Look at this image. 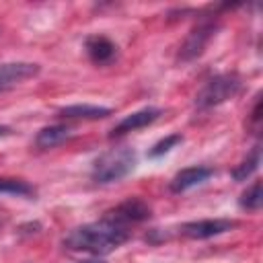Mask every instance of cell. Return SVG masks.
Instances as JSON below:
<instances>
[{"label": "cell", "instance_id": "obj_2", "mask_svg": "<svg viewBox=\"0 0 263 263\" xmlns=\"http://www.w3.org/2000/svg\"><path fill=\"white\" fill-rule=\"evenodd\" d=\"M134 166H136V152L132 148L127 146L111 148L92 162L90 177L95 183L105 185V183H113L127 177L134 171Z\"/></svg>", "mask_w": 263, "mask_h": 263}, {"label": "cell", "instance_id": "obj_5", "mask_svg": "<svg viewBox=\"0 0 263 263\" xmlns=\"http://www.w3.org/2000/svg\"><path fill=\"white\" fill-rule=\"evenodd\" d=\"M103 218L109 220V222H115L119 226H127L132 222H144V220H148L150 218V208L140 197H129V199L121 201L119 205H115L113 210H109Z\"/></svg>", "mask_w": 263, "mask_h": 263}, {"label": "cell", "instance_id": "obj_18", "mask_svg": "<svg viewBox=\"0 0 263 263\" xmlns=\"http://www.w3.org/2000/svg\"><path fill=\"white\" fill-rule=\"evenodd\" d=\"M10 134V127L8 125H0V138H4V136H8Z\"/></svg>", "mask_w": 263, "mask_h": 263}, {"label": "cell", "instance_id": "obj_17", "mask_svg": "<svg viewBox=\"0 0 263 263\" xmlns=\"http://www.w3.org/2000/svg\"><path fill=\"white\" fill-rule=\"evenodd\" d=\"M259 121H261V99L257 97V101H255V105H253V111H251V123L257 127Z\"/></svg>", "mask_w": 263, "mask_h": 263}, {"label": "cell", "instance_id": "obj_14", "mask_svg": "<svg viewBox=\"0 0 263 263\" xmlns=\"http://www.w3.org/2000/svg\"><path fill=\"white\" fill-rule=\"evenodd\" d=\"M0 193L31 197V195H35V189H33V185H29V183H27V181H23V179L0 177Z\"/></svg>", "mask_w": 263, "mask_h": 263}, {"label": "cell", "instance_id": "obj_4", "mask_svg": "<svg viewBox=\"0 0 263 263\" xmlns=\"http://www.w3.org/2000/svg\"><path fill=\"white\" fill-rule=\"evenodd\" d=\"M216 29H218V25L212 18L199 21L189 31V35L185 37V41L181 43V47H179V60L181 62H191V60L199 58L203 53V49L208 47L210 39L216 35Z\"/></svg>", "mask_w": 263, "mask_h": 263}, {"label": "cell", "instance_id": "obj_16", "mask_svg": "<svg viewBox=\"0 0 263 263\" xmlns=\"http://www.w3.org/2000/svg\"><path fill=\"white\" fill-rule=\"evenodd\" d=\"M183 142V136L181 134H171V136H166L164 140H160V142H156L150 150H148V156L150 158H158V156H162V154H166L168 150H173L177 144H181Z\"/></svg>", "mask_w": 263, "mask_h": 263}, {"label": "cell", "instance_id": "obj_6", "mask_svg": "<svg viewBox=\"0 0 263 263\" xmlns=\"http://www.w3.org/2000/svg\"><path fill=\"white\" fill-rule=\"evenodd\" d=\"M236 226L234 220H228V218H208V220H193V222H185L179 232L187 238H212V236H218V234H224L228 230H232Z\"/></svg>", "mask_w": 263, "mask_h": 263}, {"label": "cell", "instance_id": "obj_10", "mask_svg": "<svg viewBox=\"0 0 263 263\" xmlns=\"http://www.w3.org/2000/svg\"><path fill=\"white\" fill-rule=\"evenodd\" d=\"M212 175H214V171L210 166H187V168L179 171L171 179L168 187H171L173 193H181V191H187V189H191V187L208 181Z\"/></svg>", "mask_w": 263, "mask_h": 263}, {"label": "cell", "instance_id": "obj_7", "mask_svg": "<svg viewBox=\"0 0 263 263\" xmlns=\"http://www.w3.org/2000/svg\"><path fill=\"white\" fill-rule=\"evenodd\" d=\"M39 74V66L33 62H8L0 66V92L12 88L14 84H21L23 80H29Z\"/></svg>", "mask_w": 263, "mask_h": 263}, {"label": "cell", "instance_id": "obj_3", "mask_svg": "<svg viewBox=\"0 0 263 263\" xmlns=\"http://www.w3.org/2000/svg\"><path fill=\"white\" fill-rule=\"evenodd\" d=\"M242 88V80L236 74H218L203 82V86L195 95L197 109H210L228 99H234Z\"/></svg>", "mask_w": 263, "mask_h": 263}, {"label": "cell", "instance_id": "obj_19", "mask_svg": "<svg viewBox=\"0 0 263 263\" xmlns=\"http://www.w3.org/2000/svg\"><path fill=\"white\" fill-rule=\"evenodd\" d=\"M80 263H105V261H101V259H86V261H80Z\"/></svg>", "mask_w": 263, "mask_h": 263}, {"label": "cell", "instance_id": "obj_13", "mask_svg": "<svg viewBox=\"0 0 263 263\" xmlns=\"http://www.w3.org/2000/svg\"><path fill=\"white\" fill-rule=\"evenodd\" d=\"M259 162H261V146L257 144V146H253V150L232 168V179L234 181H247L257 168H259Z\"/></svg>", "mask_w": 263, "mask_h": 263}, {"label": "cell", "instance_id": "obj_11", "mask_svg": "<svg viewBox=\"0 0 263 263\" xmlns=\"http://www.w3.org/2000/svg\"><path fill=\"white\" fill-rule=\"evenodd\" d=\"M66 119H103L111 115L109 107H99V105H68L58 111Z\"/></svg>", "mask_w": 263, "mask_h": 263}, {"label": "cell", "instance_id": "obj_12", "mask_svg": "<svg viewBox=\"0 0 263 263\" xmlns=\"http://www.w3.org/2000/svg\"><path fill=\"white\" fill-rule=\"evenodd\" d=\"M70 136H72V129L68 125H47V127L39 129V134L35 136V144H37V148L47 150V148H53V146L66 142Z\"/></svg>", "mask_w": 263, "mask_h": 263}, {"label": "cell", "instance_id": "obj_1", "mask_svg": "<svg viewBox=\"0 0 263 263\" xmlns=\"http://www.w3.org/2000/svg\"><path fill=\"white\" fill-rule=\"evenodd\" d=\"M129 238L127 226H119L109 220H101L95 224H84L74 230H70L64 236V247L70 251H82L92 255H105L113 249L121 247Z\"/></svg>", "mask_w": 263, "mask_h": 263}, {"label": "cell", "instance_id": "obj_9", "mask_svg": "<svg viewBox=\"0 0 263 263\" xmlns=\"http://www.w3.org/2000/svg\"><path fill=\"white\" fill-rule=\"evenodd\" d=\"M84 49H86L90 62L97 64V66H107L117 55V45L109 37H105V35H90V37H86Z\"/></svg>", "mask_w": 263, "mask_h": 263}, {"label": "cell", "instance_id": "obj_15", "mask_svg": "<svg viewBox=\"0 0 263 263\" xmlns=\"http://www.w3.org/2000/svg\"><path fill=\"white\" fill-rule=\"evenodd\" d=\"M240 208L242 210H249V212H257L263 203V191H261V181H255L251 187H247L238 199Z\"/></svg>", "mask_w": 263, "mask_h": 263}, {"label": "cell", "instance_id": "obj_8", "mask_svg": "<svg viewBox=\"0 0 263 263\" xmlns=\"http://www.w3.org/2000/svg\"><path fill=\"white\" fill-rule=\"evenodd\" d=\"M160 117V109L158 107H144L140 111H134L129 115H125L113 129H111V138H119V136H125L129 132H136L140 127H146L150 125L152 121H156Z\"/></svg>", "mask_w": 263, "mask_h": 263}]
</instances>
